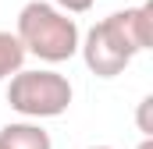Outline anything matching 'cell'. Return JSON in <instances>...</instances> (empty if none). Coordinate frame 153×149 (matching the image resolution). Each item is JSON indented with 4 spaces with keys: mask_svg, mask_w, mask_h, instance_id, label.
I'll list each match as a JSON object with an SVG mask.
<instances>
[{
    "mask_svg": "<svg viewBox=\"0 0 153 149\" xmlns=\"http://www.w3.org/2000/svg\"><path fill=\"white\" fill-rule=\"evenodd\" d=\"M14 36L22 43L25 53H32L46 64H61L71 60L78 53V25L71 14L57 11L46 0H29L18 11V29Z\"/></svg>",
    "mask_w": 153,
    "mask_h": 149,
    "instance_id": "1",
    "label": "cell"
},
{
    "mask_svg": "<svg viewBox=\"0 0 153 149\" xmlns=\"http://www.w3.org/2000/svg\"><path fill=\"white\" fill-rule=\"evenodd\" d=\"M71 96V82L57 71H18L7 85V103L22 117H61Z\"/></svg>",
    "mask_w": 153,
    "mask_h": 149,
    "instance_id": "2",
    "label": "cell"
},
{
    "mask_svg": "<svg viewBox=\"0 0 153 149\" xmlns=\"http://www.w3.org/2000/svg\"><path fill=\"white\" fill-rule=\"evenodd\" d=\"M107 29V36L114 39L117 46L135 57L143 50H150V39H153V7L143 4V7H125V11H114L111 18L100 21Z\"/></svg>",
    "mask_w": 153,
    "mask_h": 149,
    "instance_id": "3",
    "label": "cell"
},
{
    "mask_svg": "<svg viewBox=\"0 0 153 149\" xmlns=\"http://www.w3.org/2000/svg\"><path fill=\"white\" fill-rule=\"evenodd\" d=\"M78 50H82L85 68L96 74V78H117V74L132 64V57L107 36L103 25H93V29L85 32V39H78Z\"/></svg>",
    "mask_w": 153,
    "mask_h": 149,
    "instance_id": "4",
    "label": "cell"
},
{
    "mask_svg": "<svg viewBox=\"0 0 153 149\" xmlns=\"http://www.w3.org/2000/svg\"><path fill=\"white\" fill-rule=\"evenodd\" d=\"M0 149H53V142H50V131H43L39 124L14 121L0 128Z\"/></svg>",
    "mask_w": 153,
    "mask_h": 149,
    "instance_id": "5",
    "label": "cell"
},
{
    "mask_svg": "<svg viewBox=\"0 0 153 149\" xmlns=\"http://www.w3.org/2000/svg\"><path fill=\"white\" fill-rule=\"evenodd\" d=\"M22 64H25V50H22L18 36L0 29V82L11 78V74H18V71H22Z\"/></svg>",
    "mask_w": 153,
    "mask_h": 149,
    "instance_id": "6",
    "label": "cell"
},
{
    "mask_svg": "<svg viewBox=\"0 0 153 149\" xmlns=\"http://www.w3.org/2000/svg\"><path fill=\"white\" fill-rule=\"evenodd\" d=\"M135 124H139V131H143L146 139H153V96H143V100H139Z\"/></svg>",
    "mask_w": 153,
    "mask_h": 149,
    "instance_id": "7",
    "label": "cell"
},
{
    "mask_svg": "<svg viewBox=\"0 0 153 149\" xmlns=\"http://www.w3.org/2000/svg\"><path fill=\"white\" fill-rule=\"evenodd\" d=\"M93 4H96V0H53V7L64 11V14H85Z\"/></svg>",
    "mask_w": 153,
    "mask_h": 149,
    "instance_id": "8",
    "label": "cell"
},
{
    "mask_svg": "<svg viewBox=\"0 0 153 149\" xmlns=\"http://www.w3.org/2000/svg\"><path fill=\"white\" fill-rule=\"evenodd\" d=\"M135 149H153V139H143V142H139Z\"/></svg>",
    "mask_w": 153,
    "mask_h": 149,
    "instance_id": "9",
    "label": "cell"
},
{
    "mask_svg": "<svg viewBox=\"0 0 153 149\" xmlns=\"http://www.w3.org/2000/svg\"><path fill=\"white\" fill-rule=\"evenodd\" d=\"M89 149H114V146H89Z\"/></svg>",
    "mask_w": 153,
    "mask_h": 149,
    "instance_id": "10",
    "label": "cell"
}]
</instances>
